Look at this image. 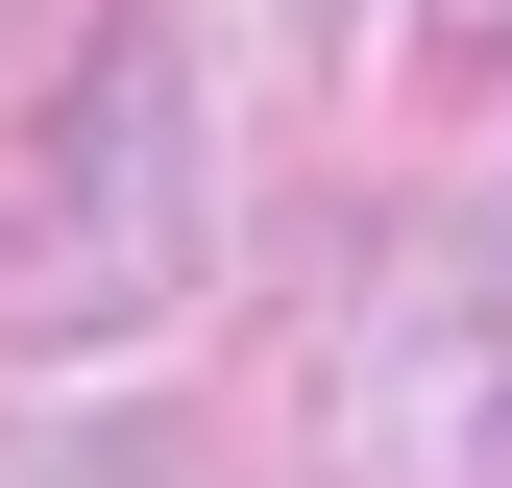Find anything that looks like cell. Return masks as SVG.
<instances>
[{
  "instance_id": "obj_2",
  "label": "cell",
  "mask_w": 512,
  "mask_h": 488,
  "mask_svg": "<svg viewBox=\"0 0 512 488\" xmlns=\"http://www.w3.org/2000/svg\"><path fill=\"white\" fill-rule=\"evenodd\" d=\"M317 464L342 488H512V244H391L342 293Z\"/></svg>"
},
{
  "instance_id": "obj_3",
  "label": "cell",
  "mask_w": 512,
  "mask_h": 488,
  "mask_svg": "<svg viewBox=\"0 0 512 488\" xmlns=\"http://www.w3.org/2000/svg\"><path fill=\"white\" fill-rule=\"evenodd\" d=\"M293 25H342V0H293Z\"/></svg>"
},
{
  "instance_id": "obj_1",
  "label": "cell",
  "mask_w": 512,
  "mask_h": 488,
  "mask_svg": "<svg viewBox=\"0 0 512 488\" xmlns=\"http://www.w3.org/2000/svg\"><path fill=\"white\" fill-rule=\"evenodd\" d=\"M196 269H220V74L171 0H122L0 171V342H147Z\"/></svg>"
}]
</instances>
